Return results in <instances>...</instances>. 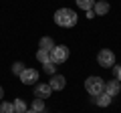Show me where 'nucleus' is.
<instances>
[{"instance_id": "10", "label": "nucleus", "mask_w": 121, "mask_h": 113, "mask_svg": "<svg viewBox=\"0 0 121 113\" xmlns=\"http://www.w3.org/2000/svg\"><path fill=\"white\" fill-rule=\"evenodd\" d=\"M39 48H43V51H48V52H51L52 48H55V40H52L51 36H43V39H40V43H39Z\"/></svg>"}, {"instance_id": "5", "label": "nucleus", "mask_w": 121, "mask_h": 113, "mask_svg": "<svg viewBox=\"0 0 121 113\" xmlns=\"http://www.w3.org/2000/svg\"><path fill=\"white\" fill-rule=\"evenodd\" d=\"M20 81L24 83V85H36V81H39V71L26 67V69L22 71V75H20Z\"/></svg>"}, {"instance_id": "22", "label": "nucleus", "mask_w": 121, "mask_h": 113, "mask_svg": "<svg viewBox=\"0 0 121 113\" xmlns=\"http://www.w3.org/2000/svg\"><path fill=\"white\" fill-rule=\"evenodd\" d=\"M26 113H36V111H32V109H26Z\"/></svg>"}, {"instance_id": "15", "label": "nucleus", "mask_w": 121, "mask_h": 113, "mask_svg": "<svg viewBox=\"0 0 121 113\" xmlns=\"http://www.w3.org/2000/svg\"><path fill=\"white\" fill-rule=\"evenodd\" d=\"M75 2H77V6L83 8V10H91L95 6V0H75Z\"/></svg>"}, {"instance_id": "17", "label": "nucleus", "mask_w": 121, "mask_h": 113, "mask_svg": "<svg viewBox=\"0 0 121 113\" xmlns=\"http://www.w3.org/2000/svg\"><path fill=\"white\" fill-rule=\"evenodd\" d=\"M24 69H26V67H24V63H20V61H16V63L12 65V73L16 75V77H20V75H22V71H24Z\"/></svg>"}, {"instance_id": "9", "label": "nucleus", "mask_w": 121, "mask_h": 113, "mask_svg": "<svg viewBox=\"0 0 121 113\" xmlns=\"http://www.w3.org/2000/svg\"><path fill=\"white\" fill-rule=\"evenodd\" d=\"M119 91H121V83L117 81V79L105 83V93H107L109 97H117V95H119Z\"/></svg>"}, {"instance_id": "2", "label": "nucleus", "mask_w": 121, "mask_h": 113, "mask_svg": "<svg viewBox=\"0 0 121 113\" xmlns=\"http://www.w3.org/2000/svg\"><path fill=\"white\" fill-rule=\"evenodd\" d=\"M105 83H107L105 79L97 77V75H91V77L85 79V91L89 93V95L97 97V95H101V93H105Z\"/></svg>"}, {"instance_id": "7", "label": "nucleus", "mask_w": 121, "mask_h": 113, "mask_svg": "<svg viewBox=\"0 0 121 113\" xmlns=\"http://www.w3.org/2000/svg\"><path fill=\"white\" fill-rule=\"evenodd\" d=\"M48 85H51L52 91H63V89L67 87V79L63 77V75H52L51 81H48Z\"/></svg>"}, {"instance_id": "6", "label": "nucleus", "mask_w": 121, "mask_h": 113, "mask_svg": "<svg viewBox=\"0 0 121 113\" xmlns=\"http://www.w3.org/2000/svg\"><path fill=\"white\" fill-rule=\"evenodd\" d=\"M52 95V89L48 83H36L35 85V97H39V99H48V97Z\"/></svg>"}, {"instance_id": "14", "label": "nucleus", "mask_w": 121, "mask_h": 113, "mask_svg": "<svg viewBox=\"0 0 121 113\" xmlns=\"http://www.w3.org/2000/svg\"><path fill=\"white\" fill-rule=\"evenodd\" d=\"M36 59H39L40 63H51V52L48 51H43V48H39V51H36Z\"/></svg>"}, {"instance_id": "11", "label": "nucleus", "mask_w": 121, "mask_h": 113, "mask_svg": "<svg viewBox=\"0 0 121 113\" xmlns=\"http://www.w3.org/2000/svg\"><path fill=\"white\" fill-rule=\"evenodd\" d=\"M111 101H113V97H109L107 93H101V95H97L95 103L99 105V107H109V105H111Z\"/></svg>"}, {"instance_id": "18", "label": "nucleus", "mask_w": 121, "mask_h": 113, "mask_svg": "<svg viewBox=\"0 0 121 113\" xmlns=\"http://www.w3.org/2000/svg\"><path fill=\"white\" fill-rule=\"evenodd\" d=\"M0 113H14L12 103H8V101H2V103H0Z\"/></svg>"}, {"instance_id": "16", "label": "nucleus", "mask_w": 121, "mask_h": 113, "mask_svg": "<svg viewBox=\"0 0 121 113\" xmlns=\"http://www.w3.org/2000/svg\"><path fill=\"white\" fill-rule=\"evenodd\" d=\"M43 71H44V73H47V75H51V77H52V75H56L55 73V71H56V65H55V63H44V65H43Z\"/></svg>"}, {"instance_id": "1", "label": "nucleus", "mask_w": 121, "mask_h": 113, "mask_svg": "<svg viewBox=\"0 0 121 113\" xmlns=\"http://www.w3.org/2000/svg\"><path fill=\"white\" fill-rule=\"evenodd\" d=\"M52 18H55V24L56 26H63V28H73V26L77 24V20H79L77 12L71 10V8H59Z\"/></svg>"}, {"instance_id": "8", "label": "nucleus", "mask_w": 121, "mask_h": 113, "mask_svg": "<svg viewBox=\"0 0 121 113\" xmlns=\"http://www.w3.org/2000/svg\"><path fill=\"white\" fill-rule=\"evenodd\" d=\"M109 10H111V6H109L107 0H95V6H93V12H95V16H105Z\"/></svg>"}, {"instance_id": "4", "label": "nucleus", "mask_w": 121, "mask_h": 113, "mask_svg": "<svg viewBox=\"0 0 121 113\" xmlns=\"http://www.w3.org/2000/svg\"><path fill=\"white\" fill-rule=\"evenodd\" d=\"M67 59H69V47H65V44H55V48L51 51V61L55 65H63Z\"/></svg>"}, {"instance_id": "13", "label": "nucleus", "mask_w": 121, "mask_h": 113, "mask_svg": "<svg viewBox=\"0 0 121 113\" xmlns=\"http://www.w3.org/2000/svg\"><path fill=\"white\" fill-rule=\"evenodd\" d=\"M30 109H32V111H36V113H43L44 109H47V105H44V101H43V99H39V97H35V101H32V105H30Z\"/></svg>"}, {"instance_id": "20", "label": "nucleus", "mask_w": 121, "mask_h": 113, "mask_svg": "<svg viewBox=\"0 0 121 113\" xmlns=\"http://www.w3.org/2000/svg\"><path fill=\"white\" fill-rule=\"evenodd\" d=\"M85 14H87V18H89V20H91V18H95V12H93V8H91V10H85Z\"/></svg>"}, {"instance_id": "3", "label": "nucleus", "mask_w": 121, "mask_h": 113, "mask_svg": "<svg viewBox=\"0 0 121 113\" xmlns=\"http://www.w3.org/2000/svg\"><path fill=\"white\" fill-rule=\"evenodd\" d=\"M97 63H99V67H103V69H111V67L115 65V52H113L111 48H101L99 55H97Z\"/></svg>"}, {"instance_id": "21", "label": "nucleus", "mask_w": 121, "mask_h": 113, "mask_svg": "<svg viewBox=\"0 0 121 113\" xmlns=\"http://www.w3.org/2000/svg\"><path fill=\"white\" fill-rule=\"evenodd\" d=\"M2 97H4V89L0 87V99H2Z\"/></svg>"}, {"instance_id": "19", "label": "nucleus", "mask_w": 121, "mask_h": 113, "mask_svg": "<svg viewBox=\"0 0 121 113\" xmlns=\"http://www.w3.org/2000/svg\"><path fill=\"white\" fill-rule=\"evenodd\" d=\"M111 69H113V77H115L117 81L121 83V63H119V65H113Z\"/></svg>"}, {"instance_id": "12", "label": "nucleus", "mask_w": 121, "mask_h": 113, "mask_svg": "<svg viewBox=\"0 0 121 113\" xmlns=\"http://www.w3.org/2000/svg\"><path fill=\"white\" fill-rule=\"evenodd\" d=\"M12 107H14V113H26L28 105H26V101H22V99H16V101H12Z\"/></svg>"}]
</instances>
